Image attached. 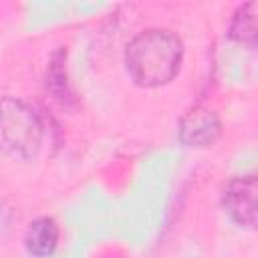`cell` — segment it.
<instances>
[{
	"label": "cell",
	"instance_id": "obj_1",
	"mask_svg": "<svg viewBox=\"0 0 258 258\" xmlns=\"http://www.w3.org/2000/svg\"><path fill=\"white\" fill-rule=\"evenodd\" d=\"M181 56L183 44L177 34L165 28H147L127 44L125 64L137 85L161 87L177 75Z\"/></svg>",
	"mask_w": 258,
	"mask_h": 258
},
{
	"label": "cell",
	"instance_id": "obj_2",
	"mask_svg": "<svg viewBox=\"0 0 258 258\" xmlns=\"http://www.w3.org/2000/svg\"><path fill=\"white\" fill-rule=\"evenodd\" d=\"M44 127L38 113L20 99H0V149L18 159H30L40 151Z\"/></svg>",
	"mask_w": 258,
	"mask_h": 258
},
{
	"label": "cell",
	"instance_id": "obj_3",
	"mask_svg": "<svg viewBox=\"0 0 258 258\" xmlns=\"http://www.w3.org/2000/svg\"><path fill=\"white\" fill-rule=\"evenodd\" d=\"M256 194L258 183L256 175H238L232 177L222 191V206L226 214L244 228L256 226Z\"/></svg>",
	"mask_w": 258,
	"mask_h": 258
},
{
	"label": "cell",
	"instance_id": "obj_4",
	"mask_svg": "<svg viewBox=\"0 0 258 258\" xmlns=\"http://www.w3.org/2000/svg\"><path fill=\"white\" fill-rule=\"evenodd\" d=\"M179 139L187 147H208L222 133L220 117L208 107H194L179 121Z\"/></svg>",
	"mask_w": 258,
	"mask_h": 258
},
{
	"label": "cell",
	"instance_id": "obj_5",
	"mask_svg": "<svg viewBox=\"0 0 258 258\" xmlns=\"http://www.w3.org/2000/svg\"><path fill=\"white\" fill-rule=\"evenodd\" d=\"M26 250L38 258H46L54 252L58 244V226L52 218H36L30 222L24 236Z\"/></svg>",
	"mask_w": 258,
	"mask_h": 258
},
{
	"label": "cell",
	"instance_id": "obj_6",
	"mask_svg": "<svg viewBox=\"0 0 258 258\" xmlns=\"http://www.w3.org/2000/svg\"><path fill=\"white\" fill-rule=\"evenodd\" d=\"M254 10H256V4L248 2L236 10L230 22V36L250 46L256 44V12Z\"/></svg>",
	"mask_w": 258,
	"mask_h": 258
}]
</instances>
